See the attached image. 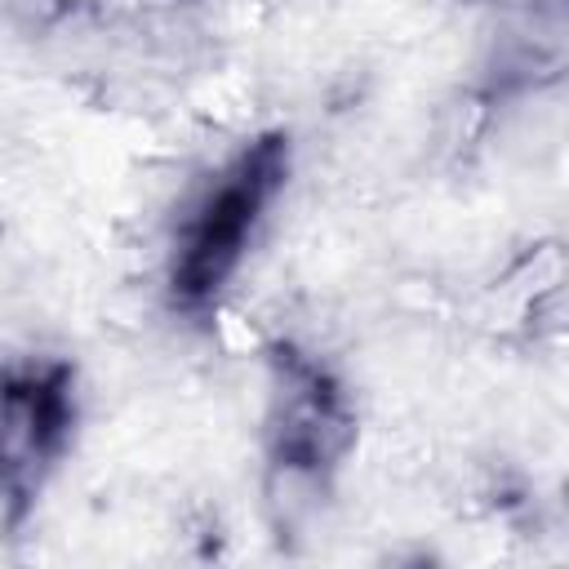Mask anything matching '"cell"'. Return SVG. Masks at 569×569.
Returning a JSON list of instances; mask_svg holds the SVG:
<instances>
[{
    "mask_svg": "<svg viewBox=\"0 0 569 569\" xmlns=\"http://www.w3.org/2000/svg\"><path fill=\"white\" fill-rule=\"evenodd\" d=\"M360 440V409L347 378L311 347L276 338L267 347L262 467L276 507L316 502L333 489Z\"/></svg>",
    "mask_w": 569,
    "mask_h": 569,
    "instance_id": "2",
    "label": "cell"
},
{
    "mask_svg": "<svg viewBox=\"0 0 569 569\" xmlns=\"http://www.w3.org/2000/svg\"><path fill=\"white\" fill-rule=\"evenodd\" d=\"M80 427V373L67 356L27 351L0 365V520L22 529L67 462Z\"/></svg>",
    "mask_w": 569,
    "mask_h": 569,
    "instance_id": "3",
    "label": "cell"
},
{
    "mask_svg": "<svg viewBox=\"0 0 569 569\" xmlns=\"http://www.w3.org/2000/svg\"><path fill=\"white\" fill-rule=\"evenodd\" d=\"M289 173L293 138L284 129H262L196 182L169 227L164 249V302L178 316L204 320L218 311L244 271L276 200L284 196Z\"/></svg>",
    "mask_w": 569,
    "mask_h": 569,
    "instance_id": "1",
    "label": "cell"
}]
</instances>
